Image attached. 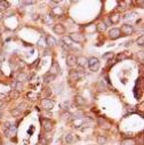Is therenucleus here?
I'll return each mask as SVG.
<instances>
[{
  "label": "nucleus",
  "mask_w": 144,
  "mask_h": 145,
  "mask_svg": "<svg viewBox=\"0 0 144 145\" xmlns=\"http://www.w3.org/2000/svg\"><path fill=\"white\" fill-rule=\"evenodd\" d=\"M106 142H107L106 137H104V136H102V135L97 136V143H98V144L103 145V144H105V143H106Z\"/></svg>",
  "instance_id": "nucleus-22"
},
{
  "label": "nucleus",
  "mask_w": 144,
  "mask_h": 145,
  "mask_svg": "<svg viewBox=\"0 0 144 145\" xmlns=\"http://www.w3.org/2000/svg\"><path fill=\"white\" fill-rule=\"evenodd\" d=\"M4 59H5V55H4L3 53H0V63H3Z\"/></svg>",
  "instance_id": "nucleus-37"
},
{
  "label": "nucleus",
  "mask_w": 144,
  "mask_h": 145,
  "mask_svg": "<svg viewBox=\"0 0 144 145\" xmlns=\"http://www.w3.org/2000/svg\"><path fill=\"white\" fill-rule=\"evenodd\" d=\"M126 110H127V113H135L136 112V107L135 106H130V105L127 106Z\"/></svg>",
  "instance_id": "nucleus-24"
},
{
  "label": "nucleus",
  "mask_w": 144,
  "mask_h": 145,
  "mask_svg": "<svg viewBox=\"0 0 144 145\" xmlns=\"http://www.w3.org/2000/svg\"><path fill=\"white\" fill-rule=\"evenodd\" d=\"M54 78H55L54 76H52V74L47 73V74H46V76H45V82H46V84H47V82H50V81H52V80H53V79H54Z\"/></svg>",
  "instance_id": "nucleus-25"
},
{
  "label": "nucleus",
  "mask_w": 144,
  "mask_h": 145,
  "mask_svg": "<svg viewBox=\"0 0 144 145\" xmlns=\"http://www.w3.org/2000/svg\"><path fill=\"white\" fill-rule=\"evenodd\" d=\"M0 64H1V63H0Z\"/></svg>",
  "instance_id": "nucleus-41"
},
{
  "label": "nucleus",
  "mask_w": 144,
  "mask_h": 145,
  "mask_svg": "<svg viewBox=\"0 0 144 145\" xmlns=\"http://www.w3.org/2000/svg\"><path fill=\"white\" fill-rule=\"evenodd\" d=\"M87 58H85L84 56H80V57H77V64L79 65V66L81 67H85L86 65H87Z\"/></svg>",
  "instance_id": "nucleus-15"
},
{
  "label": "nucleus",
  "mask_w": 144,
  "mask_h": 145,
  "mask_svg": "<svg viewBox=\"0 0 144 145\" xmlns=\"http://www.w3.org/2000/svg\"><path fill=\"white\" fill-rule=\"evenodd\" d=\"M22 79H26V76L25 74H23V73H20L18 74V77H17V81H22Z\"/></svg>",
  "instance_id": "nucleus-34"
},
{
  "label": "nucleus",
  "mask_w": 144,
  "mask_h": 145,
  "mask_svg": "<svg viewBox=\"0 0 144 145\" xmlns=\"http://www.w3.org/2000/svg\"><path fill=\"white\" fill-rule=\"evenodd\" d=\"M3 106H4V102H3V101H1V99H0V108L3 107Z\"/></svg>",
  "instance_id": "nucleus-38"
},
{
  "label": "nucleus",
  "mask_w": 144,
  "mask_h": 145,
  "mask_svg": "<svg viewBox=\"0 0 144 145\" xmlns=\"http://www.w3.org/2000/svg\"><path fill=\"white\" fill-rule=\"evenodd\" d=\"M137 45H138V46H143V45H144V37H143V35H141V37H139L138 38V39H137Z\"/></svg>",
  "instance_id": "nucleus-29"
},
{
  "label": "nucleus",
  "mask_w": 144,
  "mask_h": 145,
  "mask_svg": "<svg viewBox=\"0 0 144 145\" xmlns=\"http://www.w3.org/2000/svg\"><path fill=\"white\" fill-rule=\"evenodd\" d=\"M75 103H76V105H78V106H84L85 104H86V101H85V98H82L81 96H76Z\"/></svg>",
  "instance_id": "nucleus-17"
},
{
  "label": "nucleus",
  "mask_w": 144,
  "mask_h": 145,
  "mask_svg": "<svg viewBox=\"0 0 144 145\" xmlns=\"http://www.w3.org/2000/svg\"><path fill=\"white\" fill-rule=\"evenodd\" d=\"M58 72H60V66H58V64H57L56 62H53L52 67L49 69V72H48V73L55 77V76H57V73H58Z\"/></svg>",
  "instance_id": "nucleus-11"
},
{
  "label": "nucleus",
  "mask_w": 144,
  "mask_h": 145,
  "mask_svg": "<svg viewBox=\"0 0 144 145\" xmlns=\"http://www.w3.org/2000/svg\"><path fill=\"white\" fill-rule=\"evenodd\" d=\"M106 26H107V25L105 24L104 22H101V23H98V24L96 25V30L98 32H101V33H102V32H104L105 30H106Z\"/></svg>",
  "instance_id": "nucleus-18"
},
{
  "label": "nucleus",
  "mask_w": 144,
  "mask_h": 145,
  "mask_svg": "<svg viewBox=\"0 0 144 145\" xmlns=\"http://www.w3.org/2000/svg\"><path fill=\"white\" fill-rule=\"evenodd\" d=\"M76 140V138H75V136L72 135V134H67L66 136H65V142L66 143H72V142H75Z\"/></svg>",
  "instance_id": "nucleus-23"
},
{
  "label": "nucleus",
  "mask_w": 144,
  "mask_h": 145,
  "mask_svg": "<svg viewBox=\"0 0 144 145\" xmlns=\"http://www.w3.org/2000/svg\"><path fill=\"white\" fill-rule=\"evenodd\" d=\"M120 18H121V16H120L119 13H113V14L110 15V22H111L112 24H117V23H119Z\"/></svg>",
  "instance_id": "nucleus-14"
},
{
  "label": "nucleus",
  "mask_w": 144,
  "mask_h": 145,
  "mask_svg": "<svg viewBox=\"0 0 144 145\" xmlns=\"http://www.w3.org/2000/svg\"><path fill=\"white\" fill-rule=\"evenodd\" d=\"M39 142H40V144H41V145H47L48 140H47V139H46V138H44V137H40Z\"/></svg>",
  "instance_id": "nucleus-33"
},
{
  "label": "nucleus",
  "mask_w": 144,
  "mask_h": 145,
  "mask_svg": "<svg viewBox=\"0 0 144 145\" xmlns=\"http://www.w3.org/2000/svg\"><path fill=\"white\" fill-rule=\"evenodd\" d=\"M66 64L70 67H73L76 64H77V57H76L75 55H72V54L67 55L66 56Z\"/></svg>",
  "instance_id": "nucleus-9"
},
{
  "label": "nucleus",
  "mask_w": 144,
  "mask_h": 145,
  "mask_svg": "<svg viewBox=\"0 0 144 145\" xmlns=\"http://www.w3.org/2000/svg\"><path fill=\"white\" fill-rule=\"evenodd\" d=\"M41 122H42V126H44V130H45L46 133H48V131H50L53 129V122L50 120H48V119H42Z\"/></svg>",
  "instance_id": "nucleus-7"
},
{
  "label": "nucleus",
  "mask_w": 144,
  "mask_h": 145,
  "mask_svg": "<svg viewBox=\"0 0 144 145\" xmlns=\"http://www.w3.org/2000/svg\"><path fill=\"white\" fill-rule=\"evenodd\" d=\"M80 79V74L78 71H76V70H70L69 72V80L70 82H77L78 80Z\"/></svg>",
  "instance_id": "nucleus-6"
},
{
  "label": "nucleus",
  "mask_w": 144,
  "mask_h": 145,
  "mask_svg": "<svg viewBox=\"0 0 144 145\" xmlns=\"http://www.w3.org/2000/svg\"><path fill=\"white\" fill-rule=\"evenodd\" d=\"M62 117L64 119H70V117H71V113H70V112H64V113H62Z\"/></svg>",
  "instance_id": "nucleus-35"
},
{
  "label": "nucleus",
  "mask_w": 144,
  "mask_h": 145,
  "mask_svg": "<svg viewBox=\"0 0 144 145\" xmlns=\"http://www.w3.org/2000/svg\"><path fill=\"white\" fill-rule=\"evenodd\" d=\"M121 145H136V143H135L134 139H130V138H128V139H124V140H122Z\"/></svg>",
  "instance_id": "nucleus-21"
},
{
  "label": "nucleus",
  "mask_w": 144,
  "mask_h": 145,
  "mask_svg": "<svg viewBox=\"0 0 144 145\" xmlns=\"http://www.w3.org/2000/svg\"><path fill=\"white\" fill-rule=\"evenodd\" d=\"M98 125L101 126V127L103 128V129H105V130H110L111 129V123L109 122V121H106L105 119H98Z\"/></svg>",
  "instance_id": "nucleus-12"
},
{
  "label": "nucleus",
  "mask_w": 144,
  "mask_h": 145,
  "mask_svg": "<svg viewBox=\"0 0 144 145\" xmlns=\"http://www.w3.org/2000/svg\"><path fill=\"white\" fill-rule=\"evenodd\" d=\"M5 134H6V136H8V137H10V136H15L16 135V127L15 126H13V125H10L9 127L7 128V129H5Z\"/></svg>",
  "instance_id": "nucleus-13"
},
{
  "label": "nucleus",
  "mask_w": 144,
  "mask_h": 145,
  "mask_svg": "<svg viewBox=\"0 0 144 145\" xmlns=\"http://www.w3.org/2000/svg\"><path fill=\"white\" fill-rule=\"evenodd\" d=\"M20 113H21V110H20V108H15V110L12 111V114H13V116H15V117H17Z\"/></svg>",
  "instance_id": "nucleus-32"
},
{
  "label": "nucleus",
  "mask_w": 144,
  "mask_h": 145,
  "mask_svg": "<svg viewBox=\"0 0 144 145\" xmlns=\"http://www.w3.org/2000/svg\"><path fill=\"white\" fill-rule=\"evenodd\" d=\"M113 57H114V54H113V53H107V54H104V55H103V58H104V59H110V58H113Z\"/></svg>",
  "instance_id": "nucleus-26"
},
{
  "label": "nucleus",
  "mask_w": 144,
  "mask_h": 145,
  "mask_svg": "<svg viewBox=\"0 0 144 145\" xmlns=\"http://www.w3.org/2000/svg\"><path fill=\"white\" fill-rule=\"evenodd\" d=\"M1 117H3V113H0V119H1Z\"/></svg>",
  "instance_id": "nucleus-39"
},
{
  "label": "nucleus",
  "mask_w": 144,
  "mask_h": 145,
  "mask_svg": "<svg viewBox=\"0 0 144 145\" xmlns=\"http://www.w3.org/2000/svg\"><path fill=\"white\" fill-rule=\"evenodd\" d=\"M53 31H54L55 33H57V34H64L65 33V26L63 24H61V23L55 24L54 27H53Z\"/></svg>",
  "instance_id": "nucleus-8"
},
{
  "label": "nucleus",
  "mask_w": 144,
  "mask_h": 145,
  "mask_svg": "<svg viewBox=\"0 0 144 145\" xmlns=\"http://www.w3.org/2000/svg\"><path fill=\"white\" fill-rule=\"evenodd\" d=\"M87 65H88V67H89L90 71L96 72V71H98L101 64H99L98 58H96V57H90V58L87 61Z\"/></svg>",
  "instance_id": "nucleus-1"
},
{
  "label": "nucleus",
  "mask_w": 144,
  "mask_h": 145,
  "mask_svg": "<svg viewBox=\"0 0 144 145\" xmlns=\"http://www.w3.org/2000/svg\"><path fill=\"white\" fill-rule=\"evenodd\" d=\"M41 106L45 108V110H52V108L54 107V101H52L50 98H42Z\"/></svg>",
  "instance_id": "nucleus-5"
},
{
  "label": "nucleus",
  "mask_w": 144,
  "mask_h": 145,
  "mask_svg": "<svg viewBox=\"0 0 144 145\" xmlns=\"http://www.w3.org/2000/svg\"><path fill=\"white\" fill-rule=\"evenodd\" d=\"M120 30L119 29H111L109 31V37L111 38L112 40H116V39H118V38L120 37Z\"/></svg>",
  "instance_id": "nucleus-10"
},
{
  "label": "nucleus",
  "mask_w": 144,
  "mask_h": 145,
  "mask_svg": "<svg viewBox=\"0 0 144 145\" xmlns=\"http://www.w3.org/2000/svg\"><path fill=\"white\" fill-rule=\"evenodd\" d=\"M53 13H54V14H62L63 10L61 9L60 7H55L54 9H53Z\"/></svg>",
  "instance_id": "nucleus-31"
},
{
  "label": "nucleus",
  "mask_w": 144,
  "mask_h": 145,
  "mask_svg": "<svg viewBox=\"0 0 144 145\" xmlns=\"http://www.w3.org/2000/svg\"><path fill=\"white\" fill-rule=\"evenodd\" d=\"M46 41H47V45L49 47H53V46H55V45H57L56 39H55L54 37H52V35H47V37H46Z\"/></svg>",
  "instance_id": "nucleus-16"
},
{
  "label": "nucleus",
  "mask_w": 144,
  "mask_h": 145,
  "mask_svg": "<svg viewBox=\"0 0 144 145\" xmlns=\"http://www.w3.org/2000/svg\"><path fill=\"white\" fill-rule=\"evenodd\" d=\"M70 104H71V103L66 101V102H63V103L61 104V106H62V108H64V110H69V108H70Z\"/></svg>",
  "instance_id": "nucleus-27"
},
{
  "label": "nucleus",
  "mask_w": 144,
  "mask_h": 145,
  "mask_svg": "<svg viewBox=\"0 0 144 145\" xmlns=\"http://www.w3.org/2000/svg\"><path fill=\"white\" fill-rule=\"evenodd\" d=\"M0 20H1V13H0Z\"/></svg>",
  "instance_id": "nucleus-40"
},
{
  "label": "nucleus",
  "mask_w": 144,
  "mask_h": 145,
  "mask_svg": "<svg viewBox=\"0 0 144 145\" xmlns=\"http://www.w3.org/2000/svg\"><path fill=\"white\" fill-rule=\"evenodd\" d=\"M119 30H120V33H122V34H125V35H130L133 32H134V27L130 24L121 25V29H119Z\"/></svg>",
  "instance_id": "nucleus-3"
},
{
  "label": "nucleus",
  "mask_w": 144,
  "mask_h": 145,
  "mask_svg": "<svg viewBox=\"0 0 144 145\" xmlns=\"http://www.w3.org/2000/svg\"><path fill=\"white\" fill-rule=\"evenodd\" d=\"M117 9L118 10H121V12H125V10L127 9V6H125V4L121 3V4H119V6H118Z\"/></svg>",
  "instance_id": "nucleus-28"
},
{
  "label": "nucleus",
  "mask_w": 144,
  "mask_h": 145,
  "mask_svg": "<svg viewBox=\"0 0 144 145\" xmlns=\"http://www.w3.org/2000/svg\"><path fill=\"white\" fill-rule=\"evenodd\" d=\"M8 7H9V4L7 1H0V13L5 12Z\"/></svg>",
  "instance_id": "nucleus-20"
},
{
  "label": "nucleus",
  "mask_w": 144,
  "mask_h": 145,
  "mask_svg": "<svg viewBox=\"0 0 144 145\" xmlns=\"http://www.w3.org/2000/svg\"><path fill=\"white\" fill-rule=\"evenodd\" d=\"M72 44H73V42H72V40L70 39V37H63L62 40L60 41V45L63 47V49H65V50L70 49Z\"/></svg>",
  "instance_id": "nucleus-4"
},
{
  "label": "nucleus",
  "mask_w": 144,
  "mask_h": 145,
  "mask_svg": "<svg viewBox=\"0 0 144 145\" xmlns=\"http://www.w3.org/2000/svg\"><path fill=\"white\" fill-rule=\"evenodd\" d=\"M27 97H31V99L34 101V99L37 98V95H34V94H32V93H29V94H27Z\"/></svg>",
  "instance_id": "nucleus-36"
},
{
  "label": "nucleus",
  "mask_w": 144,
  "mask_h": 145,
  "mask_svg": "<svg viewBox=\"0 0 144 145\" xmlns=\"http://www.w3.org/2000/svg\"><path fill=\"white\" fill-rule=\"evenodd\" d=\"M126 57H127V56H126V54H125V53H120V54L117 56V61H118V62H120L121 59L126 58Z\"/></svg>",
  "instance_id": "nucleus-30"
},
{
  "label": "nucleus",
  "mask_w": 144,
  "mask_h": 145,
  "mask_svg": "<svg viewBox=\"0 0 144 145\" xmlns=\"http://www.w3.org/2000/svg\"><path fill=\"white\" fill-rule=\"evenodd\" d=\"M69 37L72 40V42H76V44H82V42L86 41L85 35L81 34V33H71Z\"/></svg>",
  "instance_id": "nucleus-2"
},
{
  "label": "nucleus",
  "mask_w": 144,
  "mask_h": 145,
  "mask_svg": "<svg viewBox=\"0 0 144 145\" xmlns=\"http://www.w3.org/2000/svg\"><path fill=\"white\" fill-rule=\"evenodd\" d=\"M8 96H9L10 98H13V99H16V98H18L20 97V91H17V90H10L9 93H8Z\"/></svg>",
  "instance_id": "nucleus-19"
}]
</instances>
